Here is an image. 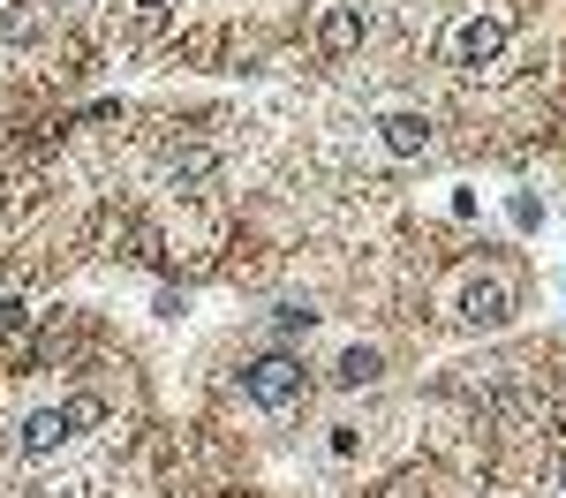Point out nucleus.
Wrapping results in <instances>:
<instances>
[{
	"label": "nucleus",
	"instance_id": "obj_2",
	"mask_svg": "<svg viewBox=\"0 0 566 498\" xmlns=\"http://www.w3.org/2000/svg\"><path fill=\"white\" fill-rule=\"evenodd\" d=\"M506 317H514V279H506V272H476V279L461 287V325L499 332Z\"/></svg>",
	"mask_w": 566,
	"mask_h": 498
},
{
	"label": "nucleus",
	"instance_id": "obj_1",
	"mask_svg": "<svg viewBox=\"0 0 566 498\" xmlns=\"http://www.w3.org/2000/svg\"><path fill=\"white\" fill-rule=\"evenodd\" d=\"M303 362L295 356H258V362H242V393H250V401L258 407H295L303 401Z\"/></svg>",
	"mask_w": 566,
	"mask_h": 498
},
{
	"label": "nucleus",
	"instance_id": "obj_7",
	"mask_svg": "<svg viewBox=\"0 0 566 498\" xmlns=\"http://www.w3.org/2000/svg\"><path fill=\"white\" fill-rule=\"evenodd\" d=\"M378 370H386V362H378V348H348L333 378H340V385H378Z\"/></svg>",
	"mask_w": 566,
	"mask_h": 498
},
{
	"label": "nucleus",
	"instance_id": "obj_13",
	"mask_svg": "<svg viewBox=\"0 0 566 498\" xmlns=\"http://www.w3.org/2000/svg\"><path fill=\"white\" fill-rule=\"evenodd\" d=\"M136 8H167V0H136Z\"/></svg>",
	"mask_w": 566,
	"mask_h": 498
},
{
	"label": "nucleus",
	"instance_id": "obj_11",
	"mask_svg": "<svg viewBox=\"0 0 566 498\" xmlns=\"http://www.w3.org/2000/svg\"><path fill=\"white\" fill-rule=\"evenodd\" d=\"M23 325H31V310H23V303L8 295V303H0V332H23Z\"/></svg>",
	"mask_w": 566,
	"mask_h": 498
},
{
	"label": "nucleus",
	"instance_id": "obj_9",
	"mask_svg": "<svg viewBox=\"0 0 566 498\" xmlns=\"http://www.w3.org/2000/svg\"><path fill=\"white\" fill-rule=\"evenodd\" d=\"M61 407H69V423H76V438L106 423V401H98V393H76V401H61Z\"/></svg>",
	"mask_w": 566,
	"mask_h": 498
},
{
	"label": "nucleus",
	"instance_id": "obj_10",
	"mask_svg": "<svg viewBox=\"0 0 566 498\" xmlns=\"http://www.w3.org/2000/svg\"><path fill=\"white\" fill-rule=\"evenodd\" d=\"M205 174H212V151H197V144L175 151V181H205Z\"/></svg>",
	"mask_w": 566,
	"mask_h": 498
},
{
	"label": "nucleus",
	"instance_id": "obj_3",
	"mask_svg": "<svg viewBox=\"0 0 566 498\" xmlns=\"http://www.w3.org/2000/svg\"><path fill=\"white\" fill-rule=\"evenodd\" d=\"M499 53H506V23L499 15H461L453 23V61L461 68H491Z\"/></svg>",
	"mask_w": 566,
	"mask_h": 498
},
{
	"label": "nucleus",
	"instance_id": "obj_4",
	"mask_svg": "<svg viewBox=\"0 0 566 498\" xmlns=\"http://www.w3.org/2000/svg\"><path fill=\"white\" fill-rule=\"evenodd\" d=\"M363 39H370V15H363L355 0H333V8L317 15V45H325L333 61H340V53H355Z\"/></svg>",
	"mask_w": 566,
	"mask_h": 498
},
{
	"label": "nucleus",
	"instance_id": "obj_6",
	"mask_svg": "<svg viewBox=\"0 0 566 498\" xmlns=\"http://www.w3.org/2000/svg\"><path fill=\"white\" fill-rule=\"evenodd\" d=\"M69 438H76V423H69V407H39V415L23 423V453H31V460H45V453H61Z\"/></svg>",
	"mask_w": 566,
	"mask_h": 498
},
{
	"label": "nucleus",
	"instance_id": "obj_5",
	"mask_svg": "<svg viewBox=\"0 0 566 498\" xmlns=\"http://www.w3.org/2000/svg\"><path fill=\"white\" fill-rule=\"evenodd\" d=\"M431 114H386L378 121V144H386L392 159H416V151H431Z\"/></svg>",
	"mask_w": 566,
	"mask_h": 498
},
{
	"label": "nucleus",
	"instance_id": "obj_12",
	"mask_svg": "<svg viewBox=\"0 0 566 498\" xmlns=\"http://www.w3.org/2000/svg\"><path fill=\"white\" fill-rule=\"evenodd\" d=\"M31 498H84V491H69V484H61V491H31Z\"/></svg>",
	"mask_w": 566,
	"mask_h": 498
},
{
	"label": "nucleus",
	"instance_id": "obj_8",
	"mask_svg": "<svg viewBox=\"0 0 566 498\" xmlns=\"http://www.w3.org/2000/svg\"><path fill=\"white\" fill-rule=\"evenodd\" d=\"M39 31V8L31 0H0V39H31Z\"/></svg>",
	"mask_w": 566,
	"mask_h": 498
}]
</instances>
